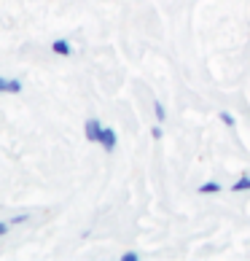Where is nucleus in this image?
Returning a JSON list of instances; mask_svg holds the SVG:
<instances>
[{"mask_svg": "<svg viewBox=\"0 0 250 261\" xmlns=\"http://www.w3.org/2000/svg\"><path fill=\"white\" fill-rule=\"evenodd\" d=\"M51 51L60 57H73V46L67 38H57V41H51Z\"/></svg>", "mask_w": 250, "mask_h": 261, "instance_id": "7ed1b4c3", "label": "nucleus"}, {"mask_svg": "<svg viewBox=\"0 0 250 261\" xmlns=\"http://www.w3.org/2000/svg\"><path fill=\"white\" fill-rule=\"evenodd\" d=\"M232 191H250V175L237 178V183H232Z\"/></svg>", "mask_w": 250, "mask_h": 261, "instance_id": "423d86ee", "label": "nucleus"}, {"mask_svg": "<svg viewBox=\"0 0 250 261\" xmlns=\"http://www.w3.org/2000/svg\"><path fill=\"white\" fill-rule=\"evenodd\" d=\"M116 143H119V135H116V129L113 127H105L102 129V140H100V146L108 151V153H113L116 151Z\"/></svg>", "mask_w": 250, "mask_h": 261, "instance_id": "f03ea898", "label": "nucleus"}, {"mask_svg": "<svg viewBox=\"0 0 250 261\" xmlns=\"http://www.w3.org/2000/svg\"><path fill=\"white\" fill-rule=\"evenodd\" d=\"M220 189H224V186H220L218 180H207V183H202V186H199V194H218Z\"/></svg>", "mask_w": 250, "mask_h": 261, "instance_id": "39448f33", "label": "nucleus"}, {"mask_svg": "<svg viewBox=\"0 0 250 261\" xmlns=\"http://www.w3.org/2000/svg\"><path fill=\"white\" fill-rule=\"evenodd\" d=\"M102 121L100 119H86V124H84V135H86V140L89 143H100L102 140Z\"/></svg>", "mask_w": 250, "mask_h": 261, "instance_id": "f257e3e1", "label": "nucleus"}, {"mask_svg": "<svg viewBox=\"0 0 250 261\" xmlns=\"http://www.w3.org/2000/svg\"><path fill=\"white\" fill-rule=\"evenodd\" d=\"M8 229H11V224H3V221H0V237H3Z\"/></svg>", "mask_w": 250, "mask_h": 261, "instance_id": "f8f14e48", "label": "nucleus"}, {"mask_svg": "<svg viewBox=\"0 0 250 261\" xmlns=\"http://www.w3.org/2000/svg\"><path fill=\"white\" fill-rule=\"evenodd\" d=\"M151 138H153V140H161V138H164V132H161L159 124H156V127H151Z\"/></svg>", "mask_w": 250, "mask_h": 261, "instance_id": "9d476101", "label": "nucleus"}, {"mask_svg": "<svg viewBox=\"0 0 250 261\" xmlns=\"http://www.w3.org/2000/svg\"><path fill=\"white\" fill-rule=\"evenodd\" d=\"M0 92L19 94V92H22V81H19V79H0Z\"/></svg>", "mask_w": 250, "mask_h": 261, "instance_id": "20e7f679", "label": "nucleus"}, {"mask_svg": "<svg viewBox=\"0 0 250 261\" xmlns=\"http://www.w3.org/2000/svg\"><path fill=\"white\" fill-rule=\"evenodd\" d=\"M218 119H220V121H224V124H226V127H234V124H237V121H234V116H232V113H229V111H220V113H218Z\"/></svg>", "mask_w": 250, "mask_h": 261, "instance_id": "0eeeda50", "label": "nucleus"}, {"mask_svg": "<svg viewBox=\"0 0 250 261\" xmlns=\"http://www.w3.org/2000/svg\"><path fill=\"white\" fill-rule=\"evenodd\" d=\"M153 113H156V119H159V124H161V121H164V116H167V111H164V105H161L159 100H156V102H153Z\"/></svg>", "mask_w": 250, "mask_h": 261, "instance_id": "6e6552de", "label": "nucleus"}, {"mask_svg": "<svg viewBox=\"0 0 250 261\" xmlns=\"http://www.w3.org/2000/svg\"><path fill=\"white\" fill-rule=\"evenodd\" d=\"M24 221H30V213H19V216H14L11 221H8V224H11V226H19V224H24Z\"/></svg>", "mask_w": 250, "mask_h": 261, "instance_id": "1a4fd4ad", "label": "nucleus"}, {"mask_svg": "<svg viewBox=\"0 0 250 261\" xmlns=\"http://www.w3.org/2000/svg\"><path fill=\"white\" fill-rule=\"evenodd\" d=\"M121 261H140V253H134V250H129V253H124Z\"/></svg>", "mask_w": 250, "mask_h": 261, "instance_id": "9b49d317", "label": "nucleus"}]
</instances>
